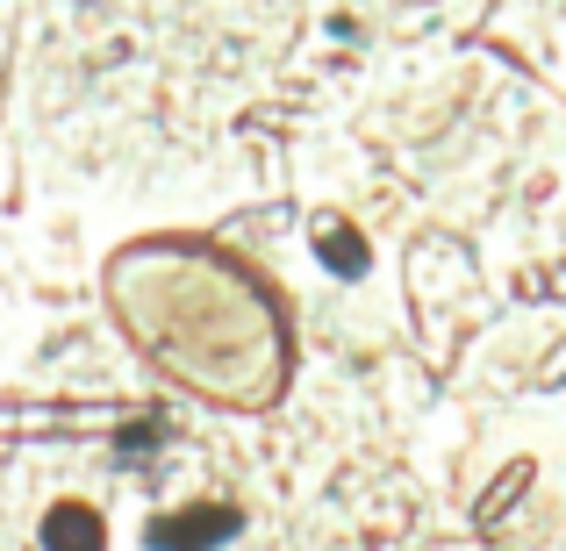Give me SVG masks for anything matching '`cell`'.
Returning a JSON list of instances; mask_svg holds the SVG:
<instances>
[{
    "mask_svg": "<svg viewBox=\"0 0 566 551\" xmlns=\"http://www.w3.org/2000/svg\"><path fill=\"white\" fill-rule=\"evenodd\" d=\"M115 316L166 372L222 401H265L280 380V322L230 265L137 251L115 265Z\"/></svg>",
    "mask_w": 566,
    "mask_h": 551,
    "instance_id": "1",
    "label": "cell"
}]
</instances>
